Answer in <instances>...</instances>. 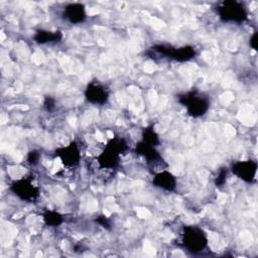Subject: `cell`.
<instances>
[{"label":"cell","mask_w":258,"mask_h":258,"mask_svg":"<svg viewBox=\"0 0 258 258\" xmlns=\"http://www.w3.org/2000/svg\"><path fill=\"white\" fill-rule=\"evenodd\" d=\"M152 184L164 191H173L176 188L177 180L170 171L161 169L153 175Z\"/></svg>","instance_id":"12"},{"label":"cell","mask_w":258,"mask_h":258,"mask_svg":"<svg viewBox=\"0 0 258 258\" xmlns=\"http://www.w3.org/2000/svg\"><path fill=\"white\" fill-rule=\"evenodd\" d=\"M216 12L225 23H243L248 18V11L244 3L236 0H225L217 4Z\"/></svg>","instance_id":"3"},{"label":"cell","mask_w":258,"mask_h":258,"mask_svg":"<svg viewBox=\"0 0 258 258\" xmlns=\"http://www.w3.org/2000/svg\"><path fill=\"white\" fill-rule=\"evenodd\" d=\"M96 222H97L99 225H101L103 228H105V229H110V228H111V222H110V220H109L107 217H105V216H99V217L96 219Z\"/></svg>","instance_id":"19"},{"label":"cell","mask_w":258,"mask_h":258,"mask_svg":"<svg viewBox=\"0 0 258 258\" xmlns=\"http://www.w3.org/2000/svg\"><path fill=\"white\" fill-rule=\"evenodd\" d=\"M228 173H229V169L226 167H222L219 169L216 177H215V185L217 187H222L225 185L226 181H227V177H228Z\"/></svg>","instance_id":"16"},{"label":"cell","mask_w":258,"mask_h":258,"mask_svg":"<svg viewBox=\"0 0 258 258\" xmlns=\"http://www.w3.org/2000/svg\"><path fill=\"white\" fill-rule=\"evenodd\" d=\"M150 48L155 53L161 55V57H166L178 62L188 61L197 55V50L191 45L174 47L168 44H154Z\"/></svg>","instance_id":"5"},{"label":"cell","mask_w":258,"mask_h":258,"mask_svg":"<svg viewBox=\"0 0 258 258\" xmlns=\"http://www.w3.org/2000/svg\"><path fill=\"white\" fill-rule=\"evenodd\" d=\"M128 148L127 142L124 138L115 136L111 138L102 152L96 157L100 168L114 169L119 165L120 155Z\"/></svg>","instance_id":"2"},{"label":"cell","mask_w":258,"mask_h":258,"mask_svg":"<svg viewBox=\"0 0 258 258\" xmlns=\"http://www.w3.org/2000/svg\"><path fill=\"white\" fill-rule=\"evenodd\" d=\"M257 43H258V32L257 31H254V33L251 35L250 39H249V44L250 46L254 49V50H257Z\"/></svg>","instance_id":"20"},{"label":"cell","mask_w":258,"mask_h":258,"mask_svg":"<svg viewBox=\"0 0 258 258\" xmlns=\"http://www.w3.org/2000/svg\"><path fill=\"white\" fill-rule=\"evenodd\" d=\"M180 245L188 252L196 254L207 248L208 236L202 228L186 225L183 226L180 234Z\"/></svg>","instance_id":"4"},{"label":"cell","mask_w":258,"mask_h":258,"mask_svg":"<svg viewBox=\"0 0 258 258\" xmlns=\"http://www.w3.org/2000/svg\"><path fill=\"white\" fill-rule=\"evenodd\" d=\"M54 156L69 168L76 167L81 161V150L77 142L72 141L69 144L58 147L54 150Z\"/></svg>","instance_id":"7"},{"label":"cell","mask_w":258,"mask_h":258,"mask_svg":"<svg viewBox=\"0 0 258 258\" xmlns=\"http://www.w3.org/2000/svg\"><path fill=\"white\" fill-rule=\"evenodd\" d=\"M42 220L48 227H59L63 223V217L56 211L46 210L42 214Z\"/></svg>","instance_id":"15"},{"label":"cell","mask_w":258,"mask_h":258,"mask_svg":"<svg viewBox=\"0 0 258 258\" xmlns=\"http://www.w3.org/2000/svg\"><path fill=\"white\" fill-rule=\"evenodd\" d=\"M135 152L138 155H141L145 158L147 163L149 165H153V167H156L158 165H161V163H164V160L162 159L161 154L158 152L156 147L149 145L142 140H140L135 145Z\"/></svg>","instance_id":"11"},{"label":"cell","mask_w":258,"mask_h":258,"mask_svg":"<svg viewBox=\"0 0 258 258\" xmlns=\"http://www.w3.org/2000/svg\"><path fill=\"white\" fill-rule=\"evenodd\" d=\"M257 169H258L257 162L255 160L248 159V160H239L232 163L229 170L241 180L247 183H252L255 181Z\"/></svg>","instance_id":"8"},{"label":"cell","mask_w":258,"mask_h":258,"mask_svg":"<svg viewBox=\"0 0 258 258\" xmlns=\"http://www.w3.org/2000/svg\"><path fill=\"white\" fill-rule=\"evenodd\" d=\"M86 100L93 105H105L110 97L109 90L100 82L94 80L88 83L84 91Z\"/></svg>","instance_id":"9"},{"label":"cell","mask_w":258,"mask_h":258,"mask_svg":"<svg viewBox=\"0 0 258 258\" xmlns=\"http://www.w3.org/2000/svg\"><path fill=\"white\" fill-rule=\"evenodd\" d=\"M63 34L59 30H47V29H38L34 32L32 38L33 41L38 44L46 43H58L62 40Z\"/></svg>","instance_id":"13"},{"label":"cell","mask_w":258,"mask_h":258,"mask_svg":"<svg viewBox=\"0 0 258 258\" xmlns=\"http://www.w3.org/2000/svg\"><path fill=\"white\" fill-rule=\"evenodd\" d=\"M39 159H40V153L38 150H30L28 153H27V156H26V161L29 165H36L38 162H39Z\"/></svg>","instance_id":"17"},{"label":"cell","mask_w":258,"mask_h":258,"mask_svg":"<svg viewBox=\"0 0 258 258\" xmlns=\"http://www.w3.org/2000/svg\"><path fill=\"white\" fill-rule=\"evenodd\" d=\"M55 99L52 98L51 96H45L43 100V108L47 112H52L55 109Z\"/></svg>","instance_id":"18"},{"label":"cell","mask_w":258,"mask_h":258,"mask_svg":"<svg viewBox=\"0 0 258 258\" xmlns=\"http://www.w3.org/2000/svg\"><path fill=\"white\" fill-rule=\"evenodd\" d=\"M63 19L71 24H81L87 19L86 7L83 3L73 2L63 7L62 10Z\"/></svg>","instance_id":"10"},{"label":"cell","mask_w":258,"mask_h":258,"mask_svg":"<svg viewBox=\"0 0 258 258\" xmlns=\"http://www.w3.org/2000/svg\"><path fill=\"white\" fill-rule=\"evenodd\" d=\"M141 140L149 145H152L154 147H157L160 144V139L157 134V132L154 129L153 125L146 126L142 129L141 133Z\"/></svg>","instance_id":"14"},{"label":"cell","mask_w":258,"mask_h":258,"mask_svg":"<svg viewBox=\"0 0 258 258\" xmlns=\"http://www.w3.org/2000/svg\"><path fill=\"white\" fill-rule=\"evenodd\" d=\"M177 102L181 104L188 116L200 118L205 116L210 109V99L198 89H191L176 96Z\"/></svg>","instance_id":"1"},{"label":"cell","mask_w":258,"mask_h":258,"mask_svg":"<svg viewBox=\"0 0 258 258\" xmlns=\"http://www.w3.org/2000/svg\"><path fill=\"white\" fill-rule=\"evenodd\" d=\"M10 191L19 200L32 203L39 197V188L30 177H21L13 180L9 185Z\"/></svg>","instance_id":"6"}]
</instances>
